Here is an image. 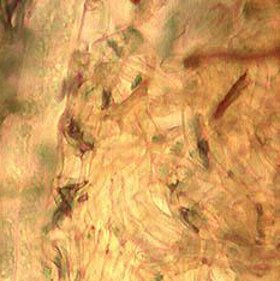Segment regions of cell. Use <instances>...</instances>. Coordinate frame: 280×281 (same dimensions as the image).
Masks as SVG:
<instances>
[{
	"instance_id": "7a4b0ae2",
	"label": "cell",
	"mask_w": 280,
	"mask_h": 281,
	"mask_svg": "<svg viewBox=\"0 0 280 281\" xmlns=\"http://www.w3.org/2000/svg\"><path fill=\"white\" fill-rule=\"evenodd\" d=\"M198 150H200V155L201 159L203 160L205 165H208V143L205 139H201L198 142Z\"/></svg>"
},
{
	"instance_id": "5b68a950",
	"label": "cell",
	"mask_w": 280,
	"mask_h": 281,
	"mask_svg": "<svg viewBox=\"0 0 280 281\" xmlns=\"http://www.w3.org/2000/svg\"><path fill=\"white\" fill-rule=\"evenodd\" d=\"M109 105V94L107 91H103V108H107Z\"/></svg>"
},
{
	"instance_id": "3957f363",
	"label": "cell",
	"mask_w": 280,
	"mask_h": 281,
	"mask_svg": "<svg viewBox=\"0 0 280 281\" xmlns=\"http://www.w3.org/2000/svg\"><path fill=\"white\" fill-rule=\"evenodd\" d=\"M70 133L75 138H80L81 130H80V126H78V124L76 123V122H72L71 125H70Z\"/></svg>"
},
{
	"instance_id": "6da1fadb",
	"label": "cell",
	"mask_w": 280,
	"mask_h": 281,
	"mask_svg": "<svg viewBox=\"0 0 280 281\" xmlns=\"http://www.w3.org/2000/svg\"><path fill=\"white\" fill-rule=\"evenodd\" d=\"M246 84V76H242L240 78L238 79V82L236 83L234 85H233L231 90L228 91V94L225 96V99H224V101L219 105L218 110L215 112V114H214V118L215 119H218L222 116V113L226 111V108L232 103V101H234L237 97L239 96V94L242 93V90L244 89V87H245Z\"/></svg>"
},
{
	"instance_id": "8992f818",
	"label": "cell",
	"mask_w": 280,
	"mask_h": 281,
	"mask_svg": "<svg viewBox=\"0 0 280 281\" xmlns=\"http://www.w3.org/2000/svg\"><path fill=\"white\" fill-rule=\"evenodd\" d=\"M141 82H142V76H137V77H136V81H135V83L132 84V89H136V87H137V85H140V84H141Z\"/></svg>"
},
{
	"instance_id": "277c9868",
	"label": "cell",
	"mask_w": 280,
	"mask_h": 281,
	"mask_svg": "<svg viewBox=\"0 0 280 281\" xmlns=\"http://www.w3.org/2000/svg\"><path fill=\"white\" fill-rule=\"evenodd\" d=\"M184 65L186 68H195L198 65V58L197 57H190L188 59H185Z\"/></svg>"
}]
</instances>
